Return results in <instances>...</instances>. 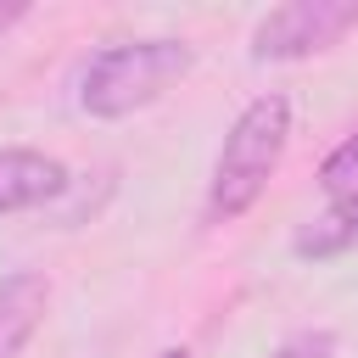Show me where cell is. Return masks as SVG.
Masks as SVG:
<instances>
[{
    "label": "cell",
    "mask_w": 358,
    "mask_h": 358,
    "mask_svg": "<svg viewBox=\"0 0 358 358\" xmlns=\"http://www.w3.org/2000/svg\"><path fill=\"white\" fill-rule=\"evenodd\" d=\"M285 145H291V95H280V90L252 95L235 112V123H229V134H224V145L213 157L201 224L218 229V224L246 218L263 201V190L274 185V173L285 162Z\"/></svg>",
    "instance_id": "6da1fadb"
},
{
    "label": "cell",
    "mask_w": 358,
    "mask_h": 358,
    "mask_svg": "<svg viewBox=\"0 0 358 358\" xmlns=\"http://www.w3.org/2000/svg\"><path fill=\"white\" fill-rule=\"evenodd\" d=\"M196 67V45L157 34V39H117L106 50H95L78 73V106L101 123L134 117L151 101H162L185 73Z\"/></svg>",
    "instance_id": "7a4b0ae2"
},
{
    "label": "cell",
    "mask_w": 358,
    "mask_h": 358,
    "mask_svg": "<svg viewBox=\"0 0 358 358\" xmlns=\"http://www.w3.org/2000/svg\"><path fill=\"white\" fill-rule=\"evenodd\" d=\"M358 34V0H285L252 28V62H308Z\"/></svg>",
    "instance_id": "3957f363"
},
{
    "label": "cell",
    "mask_w": 358,
    "mask_h": 358,
    "mask_svg": "<svg viewBox=\"0 0 358 358\" xmlns=\"http://www.w3.org/2000/svg\"><path fill=\"white\" fill-rule=\"evenodd\" d=\"M73 190V173L62 157L34 151V145H0V218L50 207Z\"/></svg>",
    "instance_id": "277c9868"
},
{
    "label": "cell",
    "mask_w": 358,
    "mask_h": 358,
    "mask_svg": "<svg viewBox=\"0 0 358 358\" xmlns=\"http://www.w3.org/2000/svg\"><path fill=\"white\" fill-rule=\"evenodd\" d=\"M50 308V280L39 268H17L0 280V358H22Z\"/></svg>",
    "instance_id": "5b68a950"
},
{
    "label": "cell",
    "mask_w": 358,
    "mask_h": 358,
    "mask_svg": "<svg viewBox=\"0 0 358 358\" xmlns=\"http://www.w3.org/2000/svg\"><path fill=\"white\" fill-rule=\"evenodd\" d=\"M291 252H296L302 263H330V257L358 252V196H330V207L313 213V218L296 229Z\"/></svg>",
    "instance_id": "8992f818"
},
{
    "label": "cell",
    "mask_w": 358,
    "mask_h": 358,
    "mask_svg": "<svg viewBox=\"0 0 358 358\" xmlns=\"http://www.w3.org/2000/svg\"><path fill=\"white\" fill-rule=\"evenodd\" d=\"M319 190H324V196H358V129H352L341 145L324 151V162H319Z\"/></svg>",
    "instance_id": "52a82bcc"
},
{
    "label": "cell",
    "mask_w": 358,
    "mask_h": 358,
    "mask_svg": "<svg viewBox=\"0 0 358 358\" xmlns=\"http://www.w3.org/2000/svg\"><path fill=\"white\" fill-rule=\"evenodd\" d=\"M268 358H336V330L313 324V330H291Z\"/></svg>",
    "instance_id": "ba28073f"
},
{
    "label": "cell",
    "mask_w": 358,
    "mask_h": 358,
    "mask_svg": "<svg viewBox=\"0 0 358 358\" xmlns=\"http://www.w3.org/2000/svg\"><path fill=\"white\" fill-rule=\"evenodd\" d=\"M22 17H28V6H22V0H6V6H0V34H6V28H17Z\"/></svg>",
    "instance_id": "9c48e42d"
},
{
    "label": "cell",
    "mask_w": 358,
    "mask_h": 358,
    "mask_svg": "<svg viewBox=\"0 0 358 358\" xmlns=\"http://www.w3.org/2000/svg\"><path fill=\"white\" fill-rule=\"evenodd\" d=\"M151 358H190V347H157Z\"/></svg>",
    "instance_id": "30bf717a"
}]
</instances>
